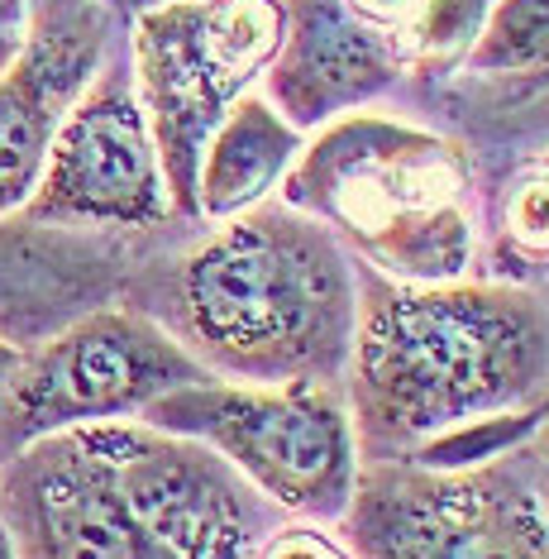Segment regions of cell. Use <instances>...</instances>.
I'll use <instances>...</instances> for the list:
<instances>
[{"label":"cell","mask_w":549,"mask_h":559,"mask_svg":"<svg viewBox=\"0 0 549 559\" xmlns=\"http://www.w3.org/2000/svg\"><path fill=\"white\" fill-rule=\"evenodd\" d=\"M549 388V311L512 283H392L363 273L349 354L359 454L450 468L468 440H516Z\"/></svg>","instance_id":"cell-1"},{"label":"cell","mask_w":549,"mask_h":559,"mask_svg":"<svg viewBox=\"0 0 549 559\" xmlns=\"http://www.w3.org/2000/svg\"><path fill=\"white\" fill-rule=\"evenodd\" d=\"M0 521L15 559H253L263 512L206 444L106 421L15 454Z\"/></svg>","instance_id":"cell-2"},{"label":"cell","mask_w":549,"mask_h":559,"mask_svg":"<svg viewBox=\"0 0 549 559\" xmlns=\"http://www.w3.org/2000/svg\"><path fill=\"white\" fill-rule=\"evenodd\" d=\"M177 325L229 383L283 388L349 373L359 283L335 235L291 206H259L182 259Z\"/></svg>","instance_id":"cell-3"},{"label":"cell","mask_w":549,"mask_h":559,"mask_svg":"<svg viewBox=\"0 0 549 559\" xmlns=\"http://www.w3.org/2000/svg\"><path fill=\"white\" fill-rule=\"evenodd\" d=\"M283 206L311 215L392 283H458L474 263V168L435 130L382 116H344L283 182Z\"/></svg>","instance_id":"cell-4"},{"label":"cell","mask_w":549,"mask_h":559,"mask_svg":"<svg viewBox=\"0 0 549 559\" xmlns=\"http://www.w3.org/2000/svg\"><path fill=\"white\" fill-rule=\"evenodd\" d=\"M153 430L196 440L253 492L306 521H344L363 474L344 397L325 383H206L177 388L139 416Z\"/></svg>","instance_id":"cell-5"},{"label":"cell","mask_w":549,"mask_h":559,"mask_svg":"<svg viewBox=\"0 0 549 559\" xmlns=\"http://www.w3.org/2000/svg\"><path fill=\"white\" fill-rule=\"evenodd\" d=\"M287 5L273 0H177L139 10L130 72L163 158L172 211L196 215L201 158L249 82L273 68Z\"/></svg>","instance_id":"cell-6"},{"label":"cell","mask_w":549,"mask_h":559,"mask_svg":"<svg viewBox=\"0 0 549 559\" xmlns=\"http://www.w3.org/2000/svg\"><path fill=\"white\" fill-rule=\"evenodd\" d=\"M206 378L211 368L163 325L134 311H96L24 354L15 388L0 402V450L15 460L48 436L139 421L158 397Z\"/></svg>","instance_id":"cell-7"},{"label":"cell","mask_w":549,"mask_h":559,"mask_svg":"<svg viewBox=\"0 0 549 559\" xmlns=\"http://www.w3.org/2000/svg\"><path fill=\"white\" fill-rule=\"evenodd\" d=\"M359 559H549V516L506 468L368 464L344 512Z\"/></svg>","instance_id":"cell-8"},{"label":"cell","mask_w":549,"mask_h":559,"mask_svg":"<svg viewBox=\"0 0 549 559\" xmlns=\"http://www.w3.org/2000/svg\"><path fill=\"white\" fill-rule=\"evenodd\" d=\"M172 211L130 62H110L62 120L29 201L44 225H158Z\"/></svg>","instance_id":"cell-9"},{"label":"cell","mask_w":549,"mask_h":559,"mask_svg":"<svg viewBox=\"0 0 549 559\" xmlns=\"http://www.w3.org/2000/svg\"><path fill=\"white\" fill-rule=\"evenodd\" d=\"M106 5H29L20 58L0 72V215L29 211L68 110L106 68Z\"/></svg>","instance_id":"cell-10"},{"label":"cell","mask_w":549,"mask_h":559,"mask_svg":"<svg viewBox=\"0 0 549 559\" xmlns=\"http://www.w3.org/2000/svg\"><path fill=\"white\" fill-rule=\"evenodd\" d=\"M406 68L411 58L373 5L301 0L287 5V39L267 68V100L297 134L325 130L359 116L363 100L382 96Z\"/></svg>","instance_id":"cell-11"},{"label":"cell","mask_w":549,"mask_h":559,"mask_svg":"<svg viewBox=\"0 0 549 559\" xmlns=\"http://www.w3.org/2000/svg\"><path fill=\"white\" fill-rule=\"evenodd\" d=\"M306 139L273 110L267 96H239V106L225 116L201 158L196 177V215L206 221H239L259 211L273 187L287 182L291 163L301 158Z\"/></svg>","instance_id":"cell-12"},{"label":"cell","mask_w":549,"mask_h":559,"mask_svg":"<svg viewBox=\"0 0 549 559\" xmlns=\"http://www.w3.org/2000/svg\"><path fill=\"white\" fill-rule=\"evenodd\" d=\"M468 72H549V0L488 5L478 44L464 58Z\"/></svg>","instance_id":"cell-13"},{"label":"cell","mask_w":549,"mask_h":559,"mask_svg":"<svg viewBox=\"0 0 549 559\" xmlns=\"http://www.w3.org/2000/svg\"><path fill=\"white\" fill-rule=\"evenodd\" d=\"M373 15L397 34L411 62L440 68V62L468 58L488 20V5H373Z\"/></svg>","instance_id":"cell-14"},{"label":"cell","mask_w":549,"mask_h":559,"mask_svg":"<svg viewBox=\"0 0 549 559\" xmlns=\"http://www.w3.org/2000/svg\"><path fill=\"white\" fill-rule=\"evenodd\" d=\"M502 235L521 259H549V173H521L502 206Z\"/></svg>","instance_id":"cell-15"},{"label":"cell","mask_w":549,"mask_h":559,"mask_svg":"<svg viewBox=\"0 0 549 559\" xmlns=\"http://www.w3.org/2000/svg\"><path fill=\"white\" fill-rule=\"evenodd\" d=\"M253 559H359V555L315 526H283L253 550Z\"/></svg>","instance_id":"cell-16"},{"label":"cell","mask_w":549,"mask_h":559,"mask_svg":"<svg viewBox=\"0 0 549 559\" xmlns=\"http://www.w3.org/2000/svg\"><path fill=\"white\" fill-rule=\"evenodd\" d=\"M24 29H29V5H0V72L20 58Z\"/></svg>","instance_id":"cell-17"},{"label":"cell","mask_w":549,"mask_h":559,"mask_svg":"<svg viewBox=\"0 0 549 559\" xmlns=\"http://www.w3.org/2000/svg\"><path fill=\"white\" fill-rule=\"evenodd\" d=\"M20 368H24V354H20L15 345H10V340H0V402H5V392L15 388Z\"/></svg>","instance_id":"cell-18"},{"label":"cell","mask_w":549,"mask_h":559,"mask_svg":"<svg viewBox=\"0 0 549 559\" xmlns=\"http://www.w3.org/2000/svg\"><path fill=\"white\" fill-rule=\"evenodd\" d=\"M540 507H545V516H549V421H545V430H540Z\"/></svg>","instance_id":"cell-19"},{"label":"cell","mask_w":549,"mask_h":559,"mask_svg":"<svg viewBox=\"0 0 549 559\" xmlns=\"http://www.w3.org/2000/svg\"><path fill=\"white\" fill-rule=\"evenodd\" d=\"M0 559H15V540H10L5 521H0Z\"/></svg>","instance_id":"cell-20"},{"label":"cell","mask_w":549,"mask_h":559,"mask_svg":"<svg viewBox=\"0 0 549 559\" xmlns=\"http://www.w3.org/2000/svg\"><path fill=\"white\" fill-rule=\"evenodd\" d=\"M540 86H549V72H545V78H535V82H530V92H540Z\"/></svg>","instance_id":"cell-21"}]
</instances>
